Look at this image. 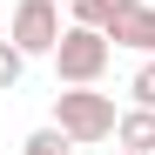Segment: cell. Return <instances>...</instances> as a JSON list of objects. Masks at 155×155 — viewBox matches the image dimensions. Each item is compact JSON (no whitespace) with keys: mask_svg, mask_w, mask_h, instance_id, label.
Masks as SVG:
<instances>
[{"mask_svg":"<svg viewBox=\"0 0 155 155\" xmlns=\"http://www.w3.org/2000/svg\"><path fill=\"white\" fill-rule=\"evenodd\" d=\"M108 54H115L108 27L68 20V34H61V47H54L47 61H54V81H61V88H94L101 74H108Z\"/></svg>","mask_w":155,"mask_h":155,"instance_id":"1","label":"cell"},{"mask_svg":"<svg viewBox=\"0 0 155 155\" xmlns=\"http://www.w3.org/2000/svg\"><path fill=\"white\" fill-rule=\"evenodd\" d=\"M54 121L74 142H108L121 115H115V94H101V88H61L54 94Z\"/></svg>","mask_w":155,"mask_h":155,"instance_id":"2","label":"cell"},{"mask_svg":"<svg viewBox=\"0 0 155 155\" xmlns=\"http://www.w3.org/2000/svg\"><path fill=\"white\" fill-rule=\"evenodd\" d=\"M7 34H14V47H20V54H54V47H61V7H54V0H14V20H7Z\"/></svg>","mask_w":155,"mask_h":155,"instance_id":"3","label":"cell"},{"mask_svg":"<svg viewBox=\"0 0 155 155\" xmlns=\"http://www.w3.org/2000/svg\"><path fill=\"white\" fill-rule=\"evenodd\" d=\"M108 41H115V47H142V54H148V47H155V0H128V7L108 20Z\"/></svg>","mask_w":155,"mask_h":155,"instance_id":"4","label":"cell"},{"mask_svg":"<svg viewBox=\"0 0 155 155\" xmlns=\"http://www.w3.org/2000/svg\"><path fill=\"white\" fill-rule=\"evenodd\" d=\"M115 142H121V148H148V155H155V108H142V101H135V108L115 121Z\"/></svg>","mask_w":155,"mask_h":155,"instance_id":"5","label":"cell"},{"mask_svg":"<svg viewBox=\"0 0 155 155\" xmlns=\"http://www.w3.org/2000/svg\"><path fill=\"white\" fill-rule=\"evenodd\" d=\"M68 148H74V135L61 121H47V128H34V135L20 142V155H68Z\"/></svg>","mask_w":155,"mask_h":155,"instance_id":"6","label":"cell"},{"mask_svg":"<svg viewBox=\"0 0 155 155\" xmlns=\"http://www.w3.org/2000/svg\"><path fill=\"white\" fill-rule=\"evenodd\" d=\"M128 0H68V20H88V27H108Z\"/></svg>","mask_w":155,"mask_h":155,"instance_id":"7","label":"cell"},{"mask_svg":"<svg viewBox=\"0 0 155 155\" xmlns=\"http://www.w3.org/2000/svg\"><path fill=\"white\" fill-rule=\"evenodd\" d=\"M20 74H27V54L14 47V34H0V94H14Z\"/></svg>","mask_w":155,"mask_h":155,"instance_id":"8","label":"cell"},{"mask_svg":"<svg viewBox=\"0 0 155 155\" xmlns=\"http://www.w3.org/2000/svg\"><path fill=\"white\" fill-rule=\"evenodd\" d=\"M128 94H135L142 108H155V54H148V61L135 68V81H128Z\"/></svg>","mask_w":155,"mask_h":155,"instance_id":"9","label":"cell"},{"mask_svg":"<svg viewBox=\"0 0 155 155\" xmlns=\"http://www.w3.org/2000/svg\"><path fill=\"white\" fill-rule=\"evenodd\" d=\"M115 155H148V148H115Z\"/></svg>","mask_w":155,"mask_h":155,"instance_id":"10","label":"cell"},{"mask_svg":"<svg viewBox=\"0 0 155 155\" xmlns=\"http://www.w3.org/2000/svg\"><path fill=\"white\" fill-rule=\"evenodd\" d=\"M148 54H155V47H148Z\"/></svg>","mask_w":155,"mask_h":155,"instance_id":"11","label":"cell"}]
</instances>
